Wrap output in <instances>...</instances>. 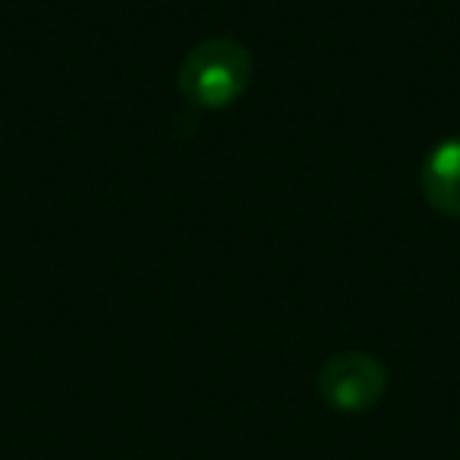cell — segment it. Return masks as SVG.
<instances>
[{
    "instance_id": "obj_1",
    "label": "cell",
    "mask_w": 460,
    "mask_h": 460,
    "mask_svg": "<svg viewBox=\"0 0 460 460\" xmlns=\"http://www.w3.org/2000/svg\"><path fill=\"white\" fill-rule=\"evenodd\" d=\"M252 79V54L237 39H208L180 64L177 85L192 104L221 111L246 92Z\"/></svg>"
},
{
    "instance_id": "obj_2",
    "label": "cell",
    "mask_w": 460,
    "mask_h": 460,
    "mask_svg": "<svg viewBox=\"0 0 460 460\" xmlns=\"http://www.w3.org/2000/svg\"><path fill=\"white\" fill-rule=\"evenodd\" d=\"M388 388V372L376 357L347 350L332 357L319 372V394L338 413H363L382 401Z\"/></svg>"
},
{
    "instance_id": "obj_3",
    "label": "cell",
    "mask_w": 460,
    "mask_h": 460,
    "mask_svg": "<svg viewBox=\"0 0 460 460\" xmlns=\"http://www.w3.org/2000/svg\"><path fill=\"white\" fill-rule=\"evenodd\" d=\"M422 196L435 211L460 217V139H445L422 161Z\"/></svg>"
}]
</instances>
